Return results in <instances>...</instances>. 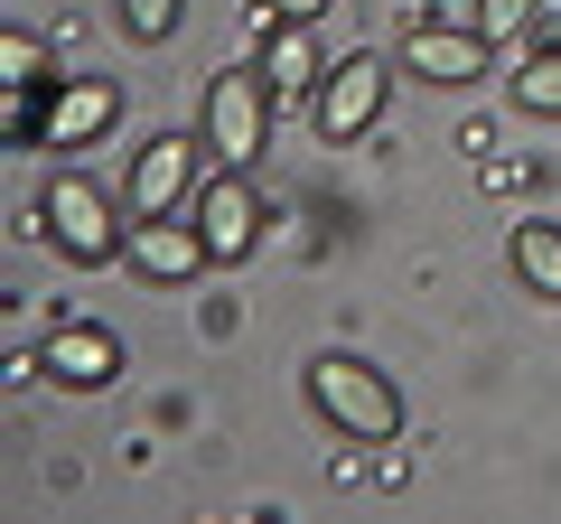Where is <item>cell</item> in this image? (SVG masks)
Wrapping results in <instances>:
<instances>
[{"label": "cell", "instance_id": "cell-9", "mask_svg": "<svg viewBox=\"0 0 561 524\" xmlns=\"http://www.w3.org/2000/svg\"><path fill=\"white\" fill-rule=\"evenodd\" d=\"M122 113V84L84 76V84H57V103H47V150H84L94 132H113Z\"/></svg>", "mask_w": 561, "mask_h": 524}, {"label": "cell", "instance_id": "cell-12", "mask_svg": "<svg viewBox=\"0 0 561 524\" xmlns=\"http://www.w3.org/2000/svg\"><path fill=\"white\" fill-rule=\"evenodd\" d=\"M515 272L542 291V300H561V225H542V216L515 225Z\"/></svg>", "mask_w": 561, "mask_h": 524}, {"label": "cell", "instance_id": "cell-3", "mask_svg": "<svg viewBox=\"0 0 561 524\" xmlns=\"http://www.w3.org/2000/svg\"><path fill=\"white\" fill-rule=\"evenodd\" d=\"M38 216H47V235H57V253L84 262V272H94V262H113L122 243H131V235L113 225V197H103L94 179H76V169H57V179H47Z\"/></svg>", "mask_w": 561, "mask_h": 524}, {"label": "cell", "instance_id": "cell-10", "mask_svg": "<svg viewBox=\"0 0 561 524\" xmlns=\"http://www.w3.org/2000/svg\"><path fill=\"white\" fill-rule=\"evenodd\" d=\"M262 76H272L280 103H290V94H319V84H328V57H319V38H309V20H272Z\"/></svg>", "mask_w": 561, "mask_h": 524}, {"label": "cell", "instance_id": "cell-5", "mask_svg": "<svg viewBox=\"0 0 561 524\" xmlns=\"http://www.w3.org/2000/svg\"><path fill=\"white\" fill-rule=\"evenodd\" d=\"M197 235H206V262H243L262 243V197L243 169H225V179L197 187Z\"/></svg>", "mask_w": 561, "mask_h": 524}, {"label": "cell", "instance_id": "cell-14", "mask_svg": "<svg viewBox=\"0 0 561 524\" xmlns=\"http://www.w3.org/2000/svg\"><path fill=\"white\" fill-rule=\"evenodd\" d=\"M515 103L524 113H561V47H542L534 66H515Z\"/></svg>", "mask_w": 561, "mask_h": 524}, {"label": "cell", "instance_id": "cell-17", "mask_svg": "<svg viewBox=\"0 0 561 524\" xmlns=\"http://www.w3.org/2000/svg\"><path fill=\"white\" fill-rule=\"evenodd\" d=\"M328 0H272V20H319Z\"/></svg>", "mask_w": 561, "mask_h": 524}, {"label": "cell", "instance_id": "cell-13", "mask_svg": "<svg viewBox=\"0 0 561 524\" xmlns=\"http://www.w3.org/2000/svg\"><path fill=\"white\" fill-rule=\"evenodd\" d=\"M113 20H122L131 47H160L169 29H179V0H113Z\"/></svg>", "mask_w": 561, "mask_h": 524}, {"label": "cell", "instance_id": "cell-11", "mask_svg": "<svg viewBox=\"0 0 561 524\" xmlns=\"http://www.w3.org/2000/svg\"><path fill=\"white\" fill-rule=\"evenodd\" d=\"M113 365H122V346L103 338V328H57V338H47V375H57V384H76V394L113 384Z\"/></svg>", "mask_w": 561, "mask_h": 524}, {"label": "cell", "instance_id": "cell-2", "mask_svg": "<svg viewBox=\"0 0 561 524\" xmlns=\"http://www.w3.org/2000/svg\"><path fill=\"white\" fill-rule=\"evenodd\" d=\"M272 76L262 66H234V76H216L206 84V150H216L225 169H253L262 160V141H272Z\"/></svg>", "mask_w": 561, "mask_h": 524}, {"label": "cell", "instance_id": "cell-4", "mask_svg": "<svg viewBox=\"0 0 561 524\" xmlns=\"http://www.w3.org/2000/svg\"><path fill=\"white\" fill-rule=\"evenodd\" d=\"M383 94H393L383 57H337L328 84H319V141H365L383 122Z\"/></svg>", "mask_w": 561, "mask_h": 524}, {"label": "cell", "instance_id": "cell-1", "mask_svg": "<svg viewBox=\"0 0 561 524\" xmlns=\"http://www.w3.org/2000/svg\"><path fill=\"white\" fill-rule=\"evenodd\" d=\"M309 403H319L346 441H393V431H402L393 375H375L365 356H319V365H309Z\"/></svg>", "mask_w": 561, "mask_h": 524}, {"label": "cell", "instance_id": "cell-8", "mask_svg": "<svg viewBox=\"0 0 561 524\" xmlns=\"http://www.w3.org/2000/svg\"><path fill=\"white\" fill-rule=\"evenodd\" d=\"M131 272L140 282H187V272H206V235L197 225H169V216H150V225H131Z\"/></svg>", "mask_w": 561, "mask_h": 524}, {"label": "cell", "instance_id": "cell-6", "mask_svg": "<svg viewBox=\"0 0 561 524\" xmlns=\"http://www.w3.org/2000/svg\"><path fill=\"white\" fill-rule=\"evenodd\" d=\"M187 187H197V141H187V132H160V141L131 160V197H122V216L150 225V216H169Z\"/></svg>", "mask_w": 561, "mask_h": 524}, {"label": "cell", "instance_id": "cell-16", "mask_svg": "<svg viewBox=\"0 0 561 524\" xmlns=\"http://www.w3.org/2000/svg\"><path fill=\"white\" fill-rule=\"evenodd\" d=\"M534 20V0H478V29L486 38H505V29H524Z\"/></svg>", "mask_w": 561, "mask_h": 524}, {"label": "cell", "instance_id": "cell-15", "mask_svg": "<svg viewBox=\"0 0 561 524\" xmlns=\"http://www.w3.org/2000/svg\"><path fill=\"white\" fill-rule=\"evenodd\" d=\"M0 76H10V84H38V38H28V29L0 38Z\"/></svg>", "mask_w": 561, "mask_h": 524}, {"label": "cell", "instance_id": "cell-7", "mask_svg": "<svg viewBox=\"0 0 561 524\" xmlns=\"http://www.w3.org/2000/svg\"><path fill=\"white\" fill-rule=\"evenodd\" d=\"M402 57H412V76H431V84H478L486 57H496V38H486V29H440V20H421Z\"/></svg>", "mask_w": 561, "mask_h": 524}]
</instances>
